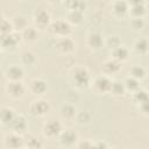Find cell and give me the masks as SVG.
Returning a JSON list of instances; mask_svg holds the SVG:
<instances>
[{"label":"cell","instance_id":"6da1fadb","mask_svg":"<svg viewBox=\"0 0 149 149\" xmlns=\"http://www.w3.org/2000/svg\"><path fill=\"white\" fill-rule=\"evenodd\" d=\"M44 135L48 136V137H56L58 136L61 133H62V125L58 122V121H55V120H50L49 122H47L44 125Z\"/></svg>","mask_w":149,"mask_h":149},{"label":"cell","instance_id":"7a4b0ae2","mask_svg":"<svg viewBox=\"0 0 149 149\" xmlns=\"http://www.w3.org/2000/svg\"><path fill=\"white\" fill-rule=\"evenodd\" d=\"M73 79H74L77 86L85 87L90 83V74H88V72L85 69L78 68V69H76V71L73 73Z\"/></svg>","mask_w":149,"mask_h":149},{"label":"cell","instance_id":"3957f363","mask_svg":"<svg viewBox=\"0 0 149 149\" xmlns=\"http://www.w3.org/2000/svg\"><path fill=\"white\" fill-rule=\"evenodd\" d=\"M51 30L54 34H56L61 37H66L68 34L71 31V27L64 21H57L51 26Z\"/></svg>","mask_w":149,"mask_h":149},{"label":"cell","instance_id":"277c9868","mask_svg":"<svg viewBox=\"0 0 149 149\" xmlns=\"http://www.w3.org/2000/svg\"><path fill=\"white\" fill-rule=\"evenodd\" d=\"M7 92L10 97L13 98H19V97H22L23 92H24V87L23 85L19 81V80H14V81H10L7 86Z\"/></svg>","mask_w":149,"mask_h":149},{"label":"cell","instance_id":"5b68a950","mask_svg":"<svg viewBox=\"0 0 149 149\" xmlns=\"http://www.w3.org/2000/svg\"><path fill=\"white\" fill-rule=\"evenodd\" d=\"M5 143L7 147L10 148H19L23 147V140L17 133H12L5 137Z\"/></svg>","mask_w":149,"mask_h":149},{"label":"cell","instance_id":"8992f818","mask_svg":"<svg viewBox=\"0 0 149 149\" xmlns=\"http://www.w3.org/2000/svg\"><path fill=\"white\" fill-rule=\"evenodd\" d=\"M59 135H61V143L66 147L72 146L77 141V134L71 129H68V130L61 133Z\"/></svg>","mask_w":149,"mask_h":149},{"label":"cell","instance_id":"52a82bcc","mask_svg":"<svg viewBox=\"0 0 149 149\" xmlns=\"http://www.w3.org/2000/svg\"><path fill=\"white\" fill-rule=\"evenodd\" d=\"M49 109V104L44 100H37L31 105V112L35 115H44Z\"/></svg>","mask_w":149,"mask_h":149},{"label":"cell","instance_id":"ba28073f","mask_svg":"<svg viewBox=\"0 0 149 149\" xmlns=\"http://www.w3.org/2000/svg\"><path fill=\"white\" fill-rule=\"evenodd\" d=\"M14 118H15V114L12 108L3 107L0 109V122L2 125H10Z\"/></svg>","mask_w":149,"mask_h":149},{"label":"cell","instance_id":"9c48e42d","mask_svg":"<svg viewBox=\"0 0 149 149\" xmlns=\"http://www.w3.org/2000/svg\"><path fill=\"white\" fill-rule=\"evenodd\" d=\"M6 74H7V78H8L10 81H14V80H19V79L22 78L23 71H22V69H21L20 66L14 65V66H10V68L7 70Z\"/></svg>","mask_w":149,"mask_h":149},{"label":"cell","instance_id":"30bf717a","mask_svg":"<svg viewBox=\"0 0 149 149\" xmlns=\"http://www.w3.org/2000/svg\"><path fill=\"white\" fill-rule=\"evenodd\" d=\"M94 85H95V87H97L98 91H100V92H108L111 90L112 81L107 77H99L95 80Z\"/></svg>","mask_w":149,"mask_h":149},{"label":"cell","instance_id":"8fae6325","mask_svg":"<svg viewBox=\"0 0 149 149\" xmlns=\"http://www.w3.org/2000/svg\"><path fill=\"white\" fill-rule=\"evenodd\" d=\"M113 57L115 61L118 62H121V61H125L127 59L128 57V51L125 47H121V45H118L116 48L113 49Z\"/></svg>","mask_w":149,"mask_h":149},{"label":"cell","instance_id":"7c38bea8","mask_svg":"<svg viewBox=\"0 0 149 149\" xmlns=\"http://www.w3.org/2000/svg\"><path fill=\"white\" fill-rule=\"evenodd\" d=\"M113 9L115 12V14L118 15H125L128 10V3L123 0H116L114 6H113Z\"/></svg>","mask_w":149,"mask_h":149},{"label":"cell","instance_id":"4fadbf2b","mask_svg":"<svg viewBox=\"0 0 149 149\" xmlns=\"http://www.w3.org/2000/svg\"><path fill=\"white\" fill-rule=\"evenodd\" d=\"M10 125H12V127H13V129H14L15 133L22 132V130H24V128H26V121H24V119H23L22 116H16V115H15V118H14V120L12 121Z\"/></svg>","mask_w":149,"mask_h":149},{"label":"cell","instance_id":"5bb4252c","mask_svg":"<svg viewBox=\"0 0 149 149\" xmlns=\"http://www.w3.org/2000/svg\"><path fill=\"white\" fill-rule=\"evenodd\" d=\"M31 91L35 94H42L45 91V83L41 79H35L31 81Z\"/></svg>","mask_w":149,"mask_h":149},{"label":"cell","instance_id":"9a60e30c","mask_svg":"<svg viewBox=\"0 0 149 149\" xmlns=\"http://www.w3.org/2000/svg\"><path fill=\"white\" fill-rule=\"evenodd\" d=\"M35 22L38 26H45L49 22V14L44 10H38L35 14Z\"/></svg>","mask_w":149,"mask_h":149},{"label":"cell","instance_id":"2e32d148","mask_svg":"<svg viewBox=\"0 0 149 149\" xmlns=\"http://www.w3.org/2000/svg\"><path fill=\"white\" fill-rule=\"evenodd\" d=\"M123 85H125V88H126V90H129V91H132V92H135V91H137V90L140 88L139 80L135 79V78H133V77L127 78L126 81L123 83Z\"/></svg>","mask_w":149,"mask_h":149},{"label":"cell","instance_id":"e0dca14e","mask_svg":"<svg viewBox=\"0 0 149 149\" xmlns=\"http://www.w3.org/2000/svg\"><path fill=\"white\" fill-rule=\"evenodd\" d=\"M104 69H105V71L108 72V73H114V72H116V71L120 69V63H119L118 61H115V59L108 61V62L105 63Z\"/></svg>","mask_w":149,"mask_h":149},{"label":"cell","instance_id":"ac0fdd59","mask_svg":"<svg viewBox=\"0 0 149 149\" xmlns=\"http://www.w3.org/2000/svg\"><path fill=\"white\" fill-rule=\"evenodd\" d=\"M72 47H73V43H72V41L70 40V38H68V37H62L61 40H59V43H58V48L62 50V51H70V50H72Z\"/></svg>","mask_w":149,"mask_h":149},{"label":"cell","instance_id":"d6986e66","mask_svg":"<svg viewBox=\"0 0 149 149\" xmlns=\"http://www.w3.org/2000/svg\"><path fill=\"white\" fill-rule=\"evenodd\" d=\"M135 50L139 54H141V55L147 54V50H148V42H147V40H144V38L139 40L135 43Z\"/></svg>","mask_w":149,"mask_h":149},{"label":"cell","instance_id":"ffe728a7","mask_svg":"<svg viewBox=\"0 0 149 149\" xmlns=\"http://www.w3.org/2000/svg\"><path fill=\"white\" fill-rule=\"evenodd\" d=\"M130 74L133 78L140 80L142 79L144 76H146V70L142 68V66H134L132 70H130Z\"/></svg>","mask_w":149,"mask_h":149},{"label":"cell","instance_id":"44dd1931","mask_svg":"<svg viewBox=\"0 0 149 149\" xmlns=\"http://www.w3.org/2000/svg\"><path fill=\"white\" fill-rule=\"evenodd\" d=\"M125 85L122 84V83H118V81H115V83H112V85H111V92L112 93H114V94H116V95H122L123 94V92H125Z\"/></svg>","mask_w":149,"mask_h":149},{"label":"cell","instance_id":"7402d4cb","mask_svg":"<svg viewBox=\"0 0 149 149\" xmlns=\"http://www.w3.org/2000/svg\"><path fill=\"white\" fill-rule=\"evenodd\" d=\"M101 42H102V38L99 34H91L90 37H88V43H90L91 47L99 48L101 45Z\"/></svg>","mask_w":149,"mask_h":149},{"label":"cell","instance_id":"603a6c76","mask_svg":"<svg viewBox=\"0 0 149 149\" xmlns=\"http://www.w3.org/2000/svg\"><path fill=\"white\" fill-rule=\"evenodd\" d=\"M132 13H133L136 17H142V16L146 14V6H144V3L136 5V6H132Z\"/></svg>","mask_w":149,"mask_h":149},{"label":"cell","instance_id":"cb8c5ba5","mask_svg":"<svg viewBox=\"0 0 149 149\" xmlns=\"http://www.w3.org/2000/svg\"><path fill=\"white\" fill-rule=\"evenodd\" d=\"M135 100L137 102H140V105H143V104H147L148 101V98H147V92L146 91H135Z\"/></svg>","mask_w":149,"mask_h":149},{"label":"cell","instance_id":"d4e9b609","mask_svg":"<svg viewBox=\"0 0 149 149\" xmlns=\"http://www.w3.org/2000/svg\"><path fill=\"white\" fill-rule=\"evenodd\" d=\"M62 115L65 116L66 119L73 118V116H74V108H73L72 106H70V105L63 106V108H62Z\"/></svg>","mask_w":149,"mask_h":149},{"label":"cell","instance_id":"484cf974","mask_svg":"<svg viewBox=\"0 0 149 149\" xmlns=\"http://www.w3.org/2000/svg\"><path fill=\"white\" fill-rule=\"evenodd\" d=\"M23 35L26 36L27 40H35V37H36V31H35V29H33V28H26L24 31H23Z\"/></svg>","mask_w":149,"mask_h":149},{"label":"cell","instance_id":"4316f807","mask_svg":"<svg viewBox=\"0 0 149 149\" xmlns=\"http://www.w3.org/2000/svg\"><path fill=\"white\" fill-rule=\"evenodd\" d=\"M27 146L30 147V148H38V147H42V143H41V141H40L38 139H36V137H30V139L28 140V142H27Z\"/></svg>","mask_w":149,"mask_h":149},{"label":"cell","instance_id":"83f0119b","mask_svg":"<svg viewBox=\"0 0 149 149\" xmlns=\"http://www.w3.org/2000/svg\"><path fill=\"white\" fill-rule=\"evenodd\" d=\"M29 58H34V55H33L31 52H24V54L22 55V61H23L24 63H28V64H30L31 62L29 61Z\"/></svg>","mask_w":149,"mask_h":149},{"label":"cell","instance_id":"f1b7e54d","mask_svg":"<svg viewBox=\"0 0 149 149\" xmlns=\"http://www.w3.org/2000/svg\"><path fill=\"white\" fill-rule=\"evenodd\" d=\"M127 3L130 5V6H136V5H141V3H144V2H143V0H128Z\"/></svg>","mask_w":149,"mask_h":149},{"label":"cell","instance_id":"f546056e","mask_svg":"<svg viewBox=\"0 0 149 149\" xmlns=\"http://www.w3.org/2000/svg\"><path fill=\"white\" fill-rule=\"evenodd\" d=\"M93 146H94L93 143H86V142H85V143H84V142H81V143H79V144H78V147H79V148H81V147H93Z\"/></svg>","mask_w":149,"mask_h":149},{"label":"cell","instance_id":"4dcf8cb0","mask_svg":"<svg viewBox=\"0 0 149 149\" xmlns=\"http://www.w3.org/2000/svg\"><path fill=\"white\" fill-rule=\"evenodd\" d=\"M50 1H58V0H50Z\"/></svg>","mask_w":149,"mask_h":149}]
</instances>
